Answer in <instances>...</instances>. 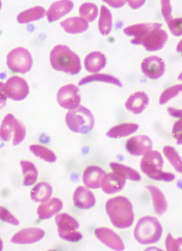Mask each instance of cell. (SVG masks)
I'll return each mask as SVG.
<instances>
[{"instance_id": "obj_43", "label": "cell", "mask_w": 182, "mask_h": 251, "mask_svg": "<svg viewBox=\"0 0 182 251\" xmlns=\"http://www.w3.org/2000/svg\"><path fill=\"white\" fill-rule=\"evenodd\" d=\"M6 99L2 98H0V109H2L5 106L6 104Z\"/></svg>"}, {"instance_id": "obj_37", "label": "cell", "mask_w": 182, "mask_h": 251, "mask_svg": "<svg viewBox=\"0 0 182 251\" xmlns=\"http://www.w3.org/2000/svg\"><path fill=\"white\" fill-rule=\"evenodd\" d=\"M182 92V84L177 85L164 91L161 96L160 99V103L163 104L167 103L172 98L177 97Z\"/></svg>"}, {"instance_id": "obj_4", "label": "cell", "mask_w": 182, "mask_h": 251, "mask_svg": "<svg viewBox=\"0 0 182 251\" xmlns=\"http://www.w3.org/2000/svg\"><path fill=\"white\" fill-rule=\"evenodd\" d=\"M162 232V226L156 218L146 217L139 221L134 235L139 243L148 245L159 241Z\"/></svg>"}, {"instance_id": "obj_16", "label": "cell", "mask_w": 182, "mask_h": 251, "mask_svg": "<svg viewBox=\"0 0 182 251\" xmlns=\"http://www.w3.org/2000/svg\"><path fill=\"white\" fill-rule=\"evenodd\" d=\"M45 235L44 231L39 228H26L18 232L12 238L11 242L19 244H28L37 242Z\"/></svg>"}, {"instance_id": "obj_24", "label": "cell", "mask_w": 182, "mask_h": 251, "mask_svg": "<svg viewBox=\"0 0 182 251\" xmlns=\"http://www.w3.org/2000/svg\"><path fill=\"white\" fill-rule=\"evenodd\" d=\"M64 30L70 34L84 32L89 28V24L81 17H70L61 23Z\"/></svg>"}, {"instance_id": "obj_30", "label": "cell", "mask_w": 182, "mask_h": 251, "mask_svg": "<svg viewBox=\"0 0 182 251\" xmlns=\"http://www.w3.org/2000/svg\"><path fill=\"white\" fill-rule=\"evenodd\" d=\"M112 15L109 10L104 5L101 7V16L98 22L100 32L103 36L108 35L112 29Z\"/></svg>"}, {"instance_id": "obj_8", "label": "cell", "mask_w": 182, "mask_h": 251, "mask_svg": "<svg viewBox=\"0 0 182 251\" xmlns=\"http://www.w3.org/2000/svg\"><path fill=\"white\" fill-rule=\"evenodd\" d=\"M55 221L58 226L59 235L64 240L70 242H78L83 237L77 231L79 224L74 218L67 214H60L56 216Z\"/></svg>"}, {"instance_id": "obj_27", "label": "cell", "mask_w": 182, "mask_h": 251, "mask_svg": "<svg viewBox=\"0 0 182 251\" xmlns=\"http://www.w3.org/2000/svg\"><path fill=\"white\" fill-rule=\"evenodd\" d=\"M52 193L51 186L42 182L35 186L31 194L32 200L35 202H44L49 200Z\"/></svg>"}, {"instance_id": "obj_17", "label": "cell", "mask_w": 182, "mask_h": 251, "mask_svg": "<svg viewBox=\"0 0 182 251\" xmlns=\"http://www.w3.org/2000/svg\"><path fill=\"white\" fill-rule=\"evenodd\" d=\"M161 4L162 14L170 31L176 37L182 36V17L173 18L172 7L169 1H162Z\"/></svg>"}, {"instance_id": "obj_23", "label": "cell", "mask_w": 182, "mask_h": 251, "mask_svg": "<svg viewBox=\"0 0 182 251\" xmlns=\"http://www.w3.org/2000/svg\"><path fill=\"white\" fill-rule=\"evenodd\" d=\"M107 61L101 52L93 51L87 55L84 60L85 68L90 73L101 71L106 65Z\"/></svg>"}, {"instance_id": "obj_19", "label": "cell", "mask_w": 182, "mask_h": 251, "mask_svg": "<svg viewBox=\"0 0 182 251\" xmlns=\"http://www.w3.org/2000/svg\"><path fill=\"white\" fill-rule=\"evenodd\" d=\"M149 99L143 92L134 93L129 97L125 102L126 109L135 114L142 113L148 106Z\"/></svg>"}, {"instance_id": "obj_28", "label": "cell", "mask_w": 182, "mask_h": 251, "mask_svg": "<svg viewBox=\"0 0 182 251\" xmlns=\"http://www.w3.org/2000/svg\"><path fill=\"white\" fill-rule=\"evenodd\" d=\"M139 126L135 124H122L111 128L107 132V136L111 138H120L126 137L136 132Z\"/></svg>"}, {"instance_id": "obj_12", "label": "cell", "mask_w": 182, "mask_h": 251, "mask_svg": "<svg viewBox=\"0 0 182 251\" xmlns=\"http://www.w3.org/2000/svg\"><path fill=\"white\" fill-rule=\"evenodd\" d=\"M142 70L146 77L157 79L161 77L165 73V62L159 57L151 56L143 61Z\"/></svg>"}, {"instance_id": "obj_44", "label": "cell", "mask_w": 182, "mask_h": 251, "mask_svg": "<svg viewBox=\"0 0 182 251\" xmlns=\"http://www.w3.org/2000/svg\"><path fill=\"white\" fill-rule=\"evenodd\" d=\"M177 50L178 52H181L182 56V39L180 41V43L177 46Z\"/></svg>"}, {"instance_id": "obj_32", "label": "cell", "mask_w": 182, "mask_h": 251, "mask_svg": "<svg viewBox=\"0 0 182 251\" xmlns=\"http://www.w3.org/2000/svg\"><path fill=\"white\" fill-rule=\"evenodd\" d=\"M168 114L180 120L175 123L173 127V137L177 139V144H182V109H177L172 107L167 108Z\"/></svg>"}, {"instance_id": "obj_2", "label": "cell", "mask_w": 182, "mask_h": 251, "mask_svg": "<svg viewBox=\"0 0 182 251\" xmlns=\"http://www.w3.org/2000/svg\"><path fill=\"white\" fill-rule=\"evenodd\" d=\"M105 209L111 223L118 228L130 227L134 220L133 206L124 197H117L107 201Z\"/></svg>"}, {"instance_id": "obj_25", "label": "cell", "mask_w": 182, "mask_h": 251, "mask_svg": "<svg viewBox=\"0 0 182 251\" xmlns=\"http://www.w3.org/2000/svg\"><path fill=\"white\" fill-rule=\"evenodd\" d=\"M146 188L151 192L156 213L159 215H162L167 211L168 207L165 196L162 191L155 186H147Z\"/></svg>"}, {"instance_id": "obj_13", "label": "cell", "mask_w": 182, "mask_h": 251, "mask_svg": "<svg viewBox=\"0 0 182 251\" xmlns=\"http://www.w3.org/2000/svg\"><path fill=\"white\" fill-rule=\"evenodd\" d=\"M126 148L129 153L135 156L145 155L151 151L152 143L146 136H134L128 140Z\"/></svg>"}, {"instance_id": "obj_18", "label": "cell", "mask_w": 182, "mask_h": 251, "mask_svg": "<svg viewBox=\"0 0 182 251\" xmlns=\"http://www.w3.org/2000/svg\"><path fill=\"white\" fill-rule=\"evenodd\" d=\"M126 183V178L119 173H110L105 176L102 184L103 191L109 195L121 191Z\"/></svg>"}, {"instance_id": "obj_41", "label": "cell", "mask_w": 182, "mask_h": 251, "mask_svg": "<svg viewBox=\"0 0 182 251\" xmlns=\"http://www.w3.org/2000/svg\"><path fill=\"white\" fill-rule=\"evenodd\" d=\"M105 2H107L108 4H109L111 7H122L123 5H124L126 1H106Z\"/></svg>"}, {"instance_id": "obj_26", "label": "cell", "mask_w": 182, "mask_h": 251, "mask_svg": "<svg viewBox=\"0 0 182 251\" xmlns=\"http://www.w3.org/2000/svg\"><path fill=\"white\" fill-rule=\"evenodd\" d=\"M45 13L44 8L37 6L22 11L18 15L17 19L20 24H26L43 18Z\"/></svg>"}, {"instance_id": "obj_46", "label": "cell", "mask_w": 182, "mask_h": 251, "mask_svg": "<svg viewBox=\"0 0 182 251\" xmlns=\"http://www.w3.org/2000/svg\"><path fill=\"white\" fill-rule=\"evenodd\" d=\"M178 79L179 80L182 81V73L179 75Z\"/></svg>"}, {"instance_id": "obj_11", "label": "cell", "mask_w": 182, "mask_h": 251, "mask_svg": "<svg viewBox=\"0 0 182 251\" xmlns=\"http://www.w3.org/2000/svg\"><path fill=\"white\" fill-rule=\"evenodd\" d=\"M5 90L7 97L15 101L25 99L29 92L27 81L19 76L9 78L5 84Z\"/></svg>"}, {"instance_id": "obj_21", "label": "cell", "mask_w": 182, "mask_h": 251, "mask_svg": "<svg viewBox=\"0 0 182 251\" xmlns=\"http://www.w3.org/2000/svg\"><path fill=\"white\" fill-rule=\"evenodd\" d=\"M73 8L74 3L71 1H59L53 3L46 13L48 21L51 23L60 20Z\"/></svg>"}, {"instance_id": "obj_38", "label": "cell", "mask_w": 182, "mask_h": 251, "mask_svg": "<svg viewBox=\"0 0 182 251\" xmlns=\"http://www.w3.org/2000/svg\"><path fill=\"white\" fill-rule=\"evenodd\" d=\"M165 245L167 251H182V237L174 239L171 234H168L166 239Z\"/></svg>"}, {"instance_id": "obj_45", "label": "cell", "mask_w": 182, "mask_h": 251, "mask_svg": "<svg viewBox=\"0 0 182 251\" xmlns=\"http://www.w3.org/2000/svg\"><path fill=\"white\" fill-rule=\"evenodd\" d=\"M2 248H3V244H2V241L1 240V239H0V251H2Z\"/></svg>"}, {"instance_id": "obj_39", "label": "cell", "mask_w": 182, "mask_h": 251, "mask_svg": "<svg viewBox=\"0 0 182 251\" xmlns=\"http://www.w3.org/2000/svg\"><path fill=\"white\" fill-rule=\"evenodd\" d=\"M0 219L15 226L19 225V221L11 214L7 209L0 207Z\"/></svg>"}, {"instance_id": "obj_14", "label": "cell", "mask_w": 182, "mask_h": 251, "mask_svg": "<svg viewBox=\"0 0 182 251\" xmlns=\"http://www.w3.org/2000/svg\"><path fill=\"white\" fill-rule=\"evenodd\" d=\"M96 237L104 245L115 251L124 250L125 247L121 238L113 230L107 227H99L95 230Z\"/></svg>"}, {"instance_id": "obj_35", "label": "cell", "mask_w": 182, "mask_h": 251, "mask_svg": "<svg viewBox=\"0 0 182 251\" xmlns=\"http://www.w3.org/2000/svg\"><path fill=\"white\" fill-rule=\"evenodd\" d=\"M32 152L39 158L48 162H54L57 160V157L53 151L42 146L32 145L29 147Z\"/></svg>"}, {"instance_id": "obj_40", "label": "cell", "mask_w": 182, "mask_h": 251, "mask_svg": "<svg viewBox=\"0 0 182 251\" xmlns=\"http://www.w3.org/2000/svg\"><path fill=\"white\" fill-rule=\"evenodd\" d=\"M0 98L5 99L6 100H7L8 98L5 93V84L1 82V81H0Z\"/></svg>"}, {"instance_id": "obj_33", "label": "cell", "mask_w": 182, "mask_h": 251, "mask_svg": "<svg viewBox=\"0 0 182 251\" xmlns=\"http://www.w3.org/2000/svg\"><path fill=\"white\" fill-rule=\"evenodd\" d=\"M110 167L114 172L120 174L126 179L133 181H140L142 179L138 172L130 167L115 162L110 163Z\"/></svg>"}, {"instance_id": "obj_7", "label": "cell", "mask_w": 182, "mask_h": 251, "mask_svg": "<svg viewBox=\"0 0 182 251\" xmlns=\"http://www.w3.org/2000/svg\"><path fill=\"white\" fill-rule=\"evenodd\" d=\"M14 146L20 144L26 136V129L21 122L11 114L6 115L0 126V138L5 142L9 141L13 137Z\"/></svg>"}, {"instance_id": "obj_15", "label": "cell", "mask_w": 182, "mask_h": 251, "mask_svg": "<svg viewBox=\"0 0 182 251\" xmlns=\"http://www.w3.org/2000/svg\"><path fill=\"white\" fill-rule=\"evenodd\" d=\"M106 173L102 169L96 166L87 167L83 174V181L85 185L91 189L101 187Z\"/></svg>"}, {"instance_id": "obj_34", "label": "cell", "mask_w": 182, "mask_h": 251, "mask_svg": "<svg viewBox=\"0 0 182 251\" xmlns=\"http://www.w3.org/2000/svg\"><path fill=\"white\" fill-rule=\"evenodd\" d=\"M98 9L95 4L90 2L81 5L79 13L81 19L87 22H92L96 20L98 15Z\"/></svg>"}, {"instance_id": "obj_5", "label": "cell", "mask_w": 182, "mask_h": 251, "mask_svg": "<svg viewBox=\"0 0 182 251\" xmlns=\"http://www.w3.org/2000/svg\"><path fill=\"white\" fill-rule=\"evenodd\" d=\"M163 165L162 157L158 151H150L145 155L141 161L140 167L142 172L150 178L165 182H171L175 175L162 171Z\"/></svg>"}, {"instance_id": "obj_20", "label": "cell", "mask_w": 182, "mask_h": 251, "mask_svg": "<svg viewBox=\"0 0 182 251\" xmlns=\"http://www.w3.org/2000/svg\"><path fill=\"white\" fill-rule=\"evenodd\" d=\"M73 201L74 205L81 209H89L96 204V198L92 192L83 186H80L75 190Z\"/></svg>"}, {"instance_id": "obj_42", "label": "cell", "mask_w": 182, "mask_h": 251, "mask_svg": "<svg viewBox=\"0 0 182 251\" xmlns=\"http://www.w3.org/2000/svg\"><path fill=\"white\" fill-rule=\"evenodd\" d=\"M145 1H128L129 4L133 8H137L141 7V5L143 4Z\"/></svg>"}, {"instance_id": "obj_3", "label": "cell", "mask_w": 182, "mask_h": 251, "mask_svg": "<svg viewBox=\"0 0 182 251\" xmlns=\"http://www.w3.org/2000/svg\"><path fill=\"white\" fill-rule=\"evenodd\" d=\"M50 60L52 67L56 71L71 75L78 74L81 71L79 56L66 46H55L51 51Z\"/></svg>"}, {"instance_id": "obj_6", "label": "cell", "mask_w": 182, "mask_h": 251, "mask_svg": "<svg viewBox=\"0 0 182 251\" xmlns=\"http://www.w3.org/2000/svg\"><path fill=\"white\" fill-rule=\"evenodd\" d=\"M65 120L69 129L76 133H88L95 125V119L91 111L80 105L68 111Z\"/></svg>"}, {"instance_id": "obj_29", "label": "cell", "mask_w": 182, "mask_h": 251, "mask_svg": "<svg viewBox=\"0 0 182 251\" xmlns=\"http://www.w3.org/2000/svg\"><path fill=\"white\" fill-rule=\"evenodd\" d=\"M23 175V184L25 186H31L34 184L38 178V172L33 163L28 161L22 160L20 162Z\"/></svg>"}, {"instance_id": "obj_36", "label": "cell", "mask_w": 182, "mask_h": 251, "mask_svg": "<svg viewBox=\"0 0 182 251\" xmlns=\"http://www.w3.org/2000/svg\"><path fill=\"white\" fill-rule=\"evenodd\" d=\"M163 152L175 170L182 173V159L178 151L173 147L167 146L163 148Z\"/></svg>"}, {"instance_id": "obj_1", "label": "cell", "mask_w": 182, "mask_h": 251, "mask_svg": "<svg viewBox=\"0 0 182 251\" xmlns=\"http://www.w3.org/2000/svg\"><path fill=\"white\" fill-rule=\"evenodd\" d=\"M160 23H146L128 26L124 29L127 36L134 37L131 43L142 45L149 51L159 50L163 48L168 40V34L162 30Z\"/></svg>"}, {"instance_id": "obj_9", "label": "cell", "mask_w": 182, "mask_h": 251, "mask_svg": "<svg viewBox=\"0 0 182 251\" xmlns=\"http://www.w3.org/2000/svg\"><path fill=\"white\" fill-rule=\"evenodd\" d=\"M7 65L11 72L22 74L28 72L33 65L32 55L23 48H17L11 50L7 57Z\"/></svg>"}, {"instance_id": "obj_10", "label": "cell", "mask_w": 182, "mask_h": 251, "mask_svg": "<svg viewBox=\"0 0 182 251\" xmlns=\"http://www.w3.org/2000/svg\"><path fill=\"white\" fill-rule=\"evenodd\" d=\"M57 101L64 109L72 110L80 106L81 96L78 87L73 84L64 85L59 90Z\"/></svg>"}, {"instance_id": "obj_31", "label": "cell", "mask_w": 182, "mask_h": 251, "mask_svg": "<svg viewBox=\"0 0 182 251\" xmlns=\"http://www.w3.org/2000/svg\"><path fill=\"white\" fill-rule=\"evenodd\" d=\"M93 81H102V82L114 84L121 87V81L116 77L106 74H93L82 78L79 83V86L88 84Z\"/></svg>"}, {"instance_id": "obj_47", "label": "cell", "mask_w": 182, "mask_h": 251, "mask_svg": "<svg viewBox=\"0 0 182 251\" xmlns=\"http://www.w3.org/2000/svg\"><path fill=\"white\" fill-rule=\"evenodd\" d=\"M2 6L1 1H0V9H1Z\"/></svg>"}, {"instance_id": "obj_22", "label": "cell", "mask_w": 182, "mask_h": 251, "mask_svg": "<svg viewBox=\"0 0 182 251\" xmlns=\"http://www.w3.org/2000/svg\"><path fill=\"white\" fill-rule=\"evenodd\" d=\"M62 207V202L54 198L41 203L38 208L37 213L40 219H48L60 212Z\"/></svg>"}]
</instances>
